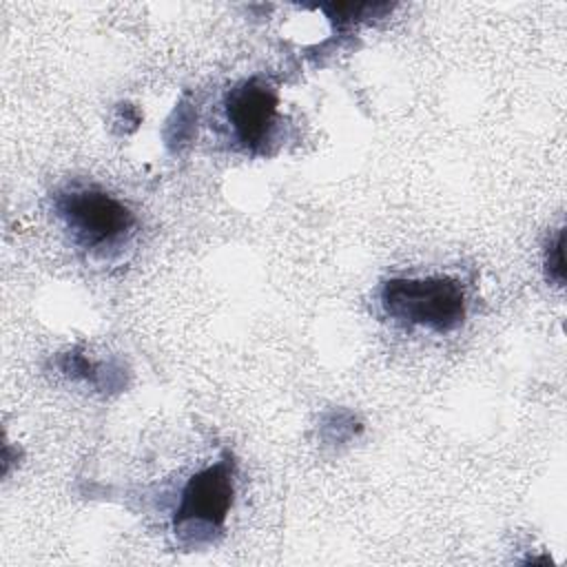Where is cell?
Here are the masks:
<instances>
[{"instance_id": "5b68a950", "label": "cell", "mask_w": 567, "mask_h": 567, "mask_svg": "<svg viewBox=\"0 0 567 567\" xmlns=\"http://www.w3.org/2000/svg\"><path fill=\"white\" fill-rule=\"evenodd\" d=\"M547 270L549 277H554L558 284L563 281V272H565V259H563V230H558L554 244L547 250Z\"/></svg>"}, {"instance_id": "7a4b0ae2", "label": "cell", "mask_w": 567, "mask_h": 567, "mask_svg": "<svg viewBox=\"0 0 567 567\" xmlns=\"http://www.w3.org/2000/svg\"><path fill=\"white\" fill-rule=\"evenodd\" d=\"M55 210L86 248H102L133 228V213L100 188H71L55 197Z\"/></svg>"}, {"instance_id": "3957f363", "label": "cell", "mask_w": 567, "mask_h": 567, "mask_svg": "<svg viewBox=\"0 0 567 567\" xmlns=\"http://www.w3.org/2000/svg\"><path fill=\"white\" fill-rule=\"evenodd\" d=\"M233 503V463L219 461L197 472L184 487L182 501L175 514V529L195 527H221Z\"/></svg>"}, {"instance_id": "6da1fadb", "label": "cell", "mask_w": 567, "mask_h": 567, "mask_svg": "<svg viewBox=\"0 0 567 567\" xmlns=\"http://www.w3.org/2000/svg\"><path fill=\"white\" fill-rule=\"evenodd\" d=\"M381 308L394 321L450 332L465 319V292L452 277H392L381 286Z\"/></svg>"}, {"instance_id": "277c9868", "label": "cell", "mask_w": 567, "mask_h": 567, "mask_svg": "<svg viewBox=\"0 0 567 567\" xmlns=\"http://www.w3.org/2000/svg\"><path fill=\"white\" fill-rule=\"evenodd\" d=\"M226 117L246 148L261 146L277 117V93L261 80L252 78L235 86L226 97Z\"/></svg>"}]
</instances>
